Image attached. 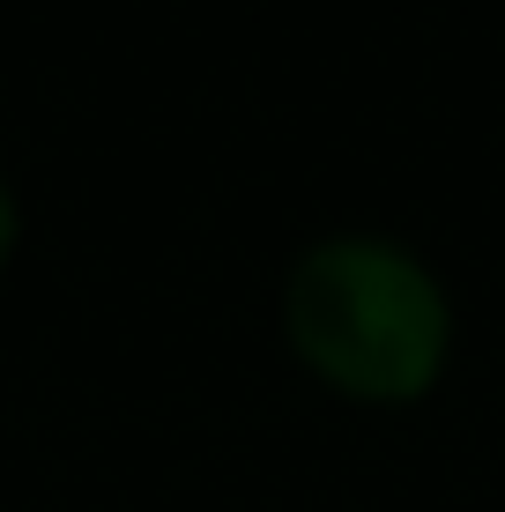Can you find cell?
I'll use <instances>...</instances> for the list:
<instances>
[{"mask_svg": "<svg viewBox=\"0 0 505 512\" xmlns=\"http://www.w3.org/2000/svg\"><path fill=\"white\" fill-rule=\"evenodd\" d=\"M15 238H23V201H15V186H8V171H0V260L15 253Z\"/></svg>", "mask_w": 505, "mask_h": 512, "instance_id": "obj_2", "label": "cell"}, {"mask_svg": "<svg viewBox=\"0 0 505 512\" xmlns=\"http://www.w3.org/2000/svg\"><path fill=\"white\" fill-rule=\"evenodd\" d=\"M283 327L342 394L416 401L454 357V290L394 231H320L283 275Z\"/></svg>", "mask_w": 505, "mask_h": 512, "instance_id": "obj_1", "label": "cell"}]
</instances>
